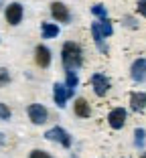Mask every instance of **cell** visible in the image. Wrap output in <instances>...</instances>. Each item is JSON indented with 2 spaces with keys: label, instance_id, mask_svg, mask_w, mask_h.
<instances>
[{
  "label": "cell",
  "instance_id": "cell-11",
  "mask_svg": "<svg viewBox=\"0 0 146 158\" xmlns=\"http://www.w3.org/2000/svg\"><path fill=\"white\" fill-rule=\"evenodd\" d=\"M73 112H75V116L77 118H90L91 116V106H90V102L85 98H77L75 99V103H73Z\"/></svg>",
  "mask_w": 146,
  "mask_h": 158
},
{
  "label": "cell",
  "instance_id": "cell-6",
  "mask_svg": "<svg viewBox=\"0 0 146 158\" xmlns=\"http://www.w3.org/2000/svg\"><path fill=\"white\" fill-rule=\"evenodd\" d=\"M126 118H128V112L124 107H114L112 112L108 114V124L112 130H122L124 124H126Z\"/></svg>",
  "mask_w": 146,
  "mask_h": 158
},
{
  "label": "cell",
  "instance_id": "cell-2",
  "mask_svg": "<svg viewBox=\"0 0 146 158\" xmlns=\"http://www.w3.org/2000/svg\"><path fill=\"white\" fill-rule=\"evenodd\" d=\"M114 35V27L108 19L106 20H98V23L91 24V37H94V43L102 53H108V45H106V39Z\"/></svg>",
  "mask_w": 146,
  "mask_h": 158
},
{
  "label": "cell",
  "instance_id": "cell-7",
  "mask_svg": "<svg viewBox=\"0 0 146 158\" xmlns=\"http://www.w3.org/2000/svg\"><path fill=\"white\" fill-rule=\"evenodd\" d=\"M51 14H53V19H55L57 23H63V24H69V23H71L69 8L63 4L61 0H55V2H51Z\"/></svg>",
  "mask_w": 146,
  "mask_h": 158
},
{
  "label": "cell",
  "instance_id": "cell-21",
  "mask_svg": "<svg viewBox=\"0 0 146 158\" xmlns=\"http://www.w3.org/2000/svg\"><path fill=\"white\" fill-rule=\"evenodd\" d=\"M136 8H138V12H140L142 16H146V0H138Z\"/></svg>",
  "mask_w": 146,
  "mask_h": 158
},
{
  "label": "cell",
  "instance_id": "cell-19",
  "mask_svg": "<svg viewBox=\"0 0 146 158\" xmlns=\"http://www.w3.org/2000/svg\"><path fill=\"white\" fill-rule=\"evenodd\" d=\"M10 83V73L8 69H4V67H0V87H4V85Z\"/></svg>",
  "mask_w": 146,
  "mask_h": 158
},
{
  "label": "cell",
  "instance_id": "cell-23",
  "mask_svg": "<svg viewBox=\"0 0 146 158\" xmlns=\"http://www.w3.org/2000/svg\"><path fill=\"white\" fill-rule=\"evenodd\" d=\"M140 158H146V152H144V154H142V156H140Z\"/></svg>",
  "mask_w": 146,
  "mask_h": 158
},
{
  "label": "cell",
  "instance_id": "cell-12",
  "mask_svg": "<svg viewBox=\"0 0 146 158\" xmlns=\"http://www.w3.org/2000/svg\"><path fill=\"white\" fill-rule=\"evenodd\" d=\"M53 99H55L57 107H65L67 106V89L63 83H53Z\"/></svg>",
  "mask_w": 146,
  "mask_h": 158
},
{
  "label": "cell",
  "instance_id": "cell-20",
  "mask_svg": "<svg viewBox=\"0 0 146 158\" xmlns=\"http://www.w3.org/2000/svg\"><path fill=\"white\" fill-rule=\"evenodd\" d=\"M28 158H53L51 154H47L45 150H33V152L28 154Z\"/></svg>",
  "mask_w": 146,
  "mask_h": 158
},
{
  "label": "cell",
  "instance_id": "cell-1",
  "mask_svg": "<svg viewBox=\"0 0 146 158\" xmlns=\"http://www.w3.org/2000/svg\"><path fill=\"white\" fill-rule=\"evenodd\" d=\"M61 61H63L65 71L79 69V67L83 65V49H81L77 43H73V41L63 43V47H61Z\"/></svg>",
  "mask_w": 146,
  "mask_h": 158
},
{
  "label": "cell",
  "instance_id": "cell-8",
  "mask_svg": "<svg viewBox=\"0 0 146 158\" xmlns=\"http://www.w3.org/2000/svg\"><path fill=\"white\" fill-rule=\"evenodd\" d=\"M6 23L12 24V27H16V24H20V20H23V14H24V8L20 2H12V4L6 6Z\"/></svg>",
  "mask_w": 146,
  "mask_h": 158
},
{
  "label": "cell",
  "instance_id": "cell-9",
  "mask_svg": "<svg viewBox=\"0 0 146 158\" xmlns=\"http://www.w3.org/2000/svg\"><path fill=\"white\" fill-rule=\"evenodd\" d=\"M130 77L136 83H142L146 81V59H136L130 67Z\"/></svg>",
  "mask_w": 146,
  "mask_h": 158
},
{
  "label": "cell",
  "instance_id": "cell-16",
  "mask_svg": "<svg viewBox=\"0 0 146 158\" xmlns=\"http://www.w3.org/2000/svg\"><path fill=\"white\" fill-rule=\"evenodd\" d=\"M144 140H146V132L142 130V128H136L134 130V146L136 148H144Z\"/></svg>",
  "mask_w": 146,
  "mask_h": 158
},
{
  "label": "cell",
  "instance_id": "cell-14",
  "mask_svg": "<svg viewBox=\"0 0 146 158\" xmlns=\"http://www.w3.org/2000/svg\"><path fill=\"white\" fill-rule=\"evenodd\" d=\"M130 107H132L134 112H142L146 107V93H142V91L130 93Z\"/></svg>",
  "mask_w": 146,
  "mask_h": 158
},
{
  "label": "cell",
  "instance_id": "cell-5",
  "mask_svg": "<svg viewBox=\"0 0 146 158\" xmlns=\"http://www.w3.org/2000/svg\"><path fill=\"white\" fill-rule=\"evenodd\" d=\"M91 87H94V93L98 98H104L112 85H110V79L104 73H94L91 75Z\"/></svg>",
  "mask_w": 146,
  "mask_h": 158
},
{
  "label": "cell",
  "instance_id": "cell-3",
  "mask_svg": "<svg viewBox=\"0 0 146 158\" xmlns=\"http://www.w3.org/2000/svg\"><path fill=\"white\" fill-rule=\"evenodd\" d=\"M45 138H47L49 142H57V144H61L65 150L71 148V136L67 134V130H63L61 126H55V128L47 130V132H45Z\"/></svg>",
  "mask_w": 146,
  "mask_h": 158
},
{
  "label": "cell",
  "instance_id": "cell-22",
  "mask_svg": "<svg viewBox=\"0 0 146 158\" xmlns=\"http://www.w3.org/2000/svg\"><path fill=\"white\" fill-rule=\"evenodd\" d=\"M4 144V134H2V132H0V146Z\"/></svg>",
  "mask_w": 146,
  "mask_h": 158
},
{
  "label": "cell",
  "instance_id": "cell-10",
  "mask_svg": "<svg viewBox=\"0 0 146 158\" xmlns=\"http://www.w3.org/2000/svg\"><path fill=\"white\" fill-rule=\"evenodd\" d=\"M51 59H53V55L45 45H39L37 49H35V63H37L39 67L47 69V67L51 65Z\"/></svg>",
  "mask_w": 146,
  "mask_h": 158
},
{
  "label": "cell",
  "instance_id": "cell-17",
  "mask_svg": "<svg viewBox=\"0 0 146 158\" xmlns=\"http://www.w3.org/2000/svg\"><path fill=\"white\" fill-rule=\"evenodd\" d=\"M91 14H94V16H98L99 20H106V19H108V10H106L104 4H94V6H91Z\"/></svg>",
  "mask_w": 146,
  "mask_h": 158
},
{
  "label": "cell",
  "instance_id": "cell-13",
  "mask_svg": "<svg viewBox=\"0 0 146 158\" xmlns=\"http://www.w3.org/2000/svg\"><path fill=\"white\" fill-rule=\"evenodd\" d=\"M77 83H79V77H77L75 71H65V89H67V98H73V93L77 89Z\"/></svg>",
  "mask_w": 146,
  "mask_h": 158
},
{
  "label": "cell",
  "instance_id": "cell-4",
  "mask_svg": "<svg viewBox=\"0 0 146 158\" xmlns=\"http://www.w3.org/2000/svg\"><path fill=\"white\" fill-rule=\"evenodd\" d=\"M27 114H28V120L33 122L35 126H43V124H47V120H49L47 107L41 106V103H31L27 107Z\"/></svg>",
  "mask_w": 146,
  "mask_h": 158
},
{
  "label": "cell",
  "instance_id": "cell-15",
  "mask_svg": "<svg viewBox=\"0 0 146 158\" xmlns=\"http://www.w3.org/2000/svg\"><path fill=\"white\" fill-rule=\"evenodd\" d=\"M41 35H43V39H55L59 35V27L55 23H43Z\"/></svg>",
  "mask_w": 146,
  "mask_h": 158
},
{
  "label": "cell",
  "instance_id": "cell-18",
  "mask_svg": "<svg viewBox=\"0 0 146 158\" xmlns=\"http://www.w3.org/2000/svg\"><path fill=\"white\" fill-rule=\"evenodd\" d=\"M10 116H12L10 107L6 106V103H2V102H0V120H2V122H8V120H10Z\"/></svg>",
  "mask_w": 146,
  "mask_h": 158
}]
</instances>
